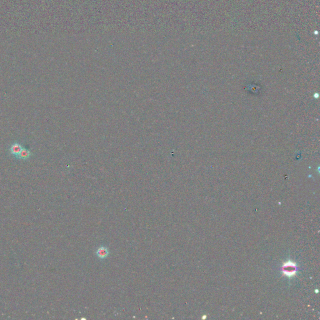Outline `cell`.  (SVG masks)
I'll return each mask as SVG.
<instances>
[{
  "mask_svg": "<svg viewBox=\"0 0 320 320\" xmlns=\"http://www.w3.org/2000/svg\"><path fill=\"white\" fill-rule=\"evenodd\" d=\"M31 154V152L29 150H28V149L25 148H22L20 151V152L19 153V154L16 156L17 158L19 159H22V160H26V159H28L30 158Z\"/></svg>",
  "mask_w": 320,
  "mask_h": 320,
  "instance_id": "cell-3",
  "label": "cell"
},
{
  "mask_svg": "<svg viewBox=\"0 0 320 320\" xmlns=\"http://www.w3.org/2000/svg\"><path fill=\"white\" fill-rule=\"evenodd\" d=\"M96 254L98 257H99V258L104 259L108 256L109 251L107 248L104 246H101L96 251Z\"/></svg>",
  "mask_w": 320,
  "mask_h": 320,
  "instance_id": "cell-4",
  "label": "cell"
},
{
  "mask_svg": "<svg viewBox=\"0 0 320 320\" xmlns=\"http://www.w3.org/2000/svg\"><path fill=\"white\" fill-rule=\"evenodd\" d=\"M283 274L288 278H292L296 275L297 272V266L296 263L291 261L284 262L282 267Z\"/></svg>",
  "mask_w": 320,
  "mask_h": 320,
  "instance_id": "cell-1",
  "label": "cell"
},
{
  "mask_svg": "<svg viewBox=\"0 0 320 320\" xmlns=\"http://www.w3.org/2000/svg\"><path fill=\"white\" fill-rule=\"evenodd\" d=\"M22 148V146L20 143L14 142L10 146V148L9 149V151L10 154L16 157L20 152Z\"/></svg>",
  "mask_w": 320,
  "mask_h": 320,
  "instance_id": "cell-2",
  "label": "cell"
}]
</instances>
